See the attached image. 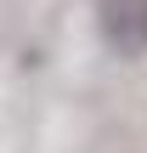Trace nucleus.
Returning <instances> with one entry per match:
<instances>
[{
	"label": "nucleus",
	"mask_w": 147,
	"mask_h": 153,
	"mask_svg": "<svg viewBox=\"0 0 147 153\" xmlns=\"http://www.w3.org/2000/svg\"><path fill=\"white\" fill-rule=\"evenodd\" d=\"M96 28L119 57H147V0H96Z\"/></svg>",
	"instance_id": "nucleus-1"
}]
</instances>
